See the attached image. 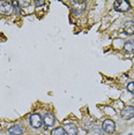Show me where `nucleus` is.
Instances as JSON below:
<instances>
[{
    "mask_svg": "<svg viewBox=\"0 0 134 135\" xmlns=\"http://www.w3.org/2000/svg\"><path fill=\"white\" fill-rule=\"evenodd\" d=\"M43 124L46 126V127H52V126L56 124V117H54L53 113L51 112H46L43 117Z\"/></svg>",
    "mask_w": 134,
    "mask_h": 135,
    "instance_id": "7",
    "label": "nucleus"
},
{
    "mask_svg": "<svg viewBox=\"0 0 134 135\" xmlns=\"http://www.w3.org/2000/svg\"><path fill=\"white\" fill-rule=\"evenodd\" d=\"M8 133L11 135H23L24 128L21 125H13L8 128Z\"/></svg>",
    "mask_w": 134,
    "mask_h": 135,
    "instance_id": "9",
    "label": "nucleus"
},
{
    "mask_svg": "<svg viewBox=\"0 0 134 135\" xmlns=\"http://www.w3.org/2000/svg\"><path fill=\"white\" fill-rule=\"evenodd\" d=\"M124 32L128 36L134 35V22L133 21H127L124 23Z\"/></svg>",
    "mask_w": 134,
    "mask_h": 135,
    "instance_id": "10",
    "label": "nucleus"
},
{
    "mask_svg": "<svg viewBox=\"0 0 134 135\" xmlns=\"http://www.w3.org/2000/svg\"><path fill=\"white\" fill-rule=\"evenodd\" d=\"M29 124L32 128H36V129H39L43 125V118L39 113H34L29 117Z\"/></svg>",
    "mask_w": 134,
    "mask_h": 135,
    "instance_id": "3",
    "label": "nucleus"
},
{
    "mask_svg": "<svg viewBox=\"0 0 134 135\" xmlns=\"http://www.w3.org/2000/svg\"><path fill=\"white\" fill-rule=\"evenodd\" d=\"M51 135H65L64 127H56L51 131Z\"/></svg>",
    "mask_w": 134,
    "mask_h": 135,
    "instance_id": "12",
    "label": "nucleus"
},
{
    "mask_svg": "<svg viewBox=\"0 0 134 135\" xmlns=\"http://www.w3.org/2000/svg\"><path fill=\"white\" fill-rule=\"evenodd\" d=\"M127 90H128L132 95H134V81L130 82V83L127 84Z\"/></svg>",
    "mask_w": 134,
    "mask_h": 135,
    "instance_id": "13",
    "label": "nucleus"
},
{
    "mask_svg": "<svg viewBox=\"0 0 134 135\" xmlns=\"http://www.w3.org/2000/svg\"><path fill=\"white\" fill-rule=\"evenodd\" d=\"M69 4H71L72 12L75 15L82 14L87 8V2L82 1V0H72V1H69Z\"/></svg>",
    "mask_w": 134,
    "mask_h": 135,
    "instance_id": "1",
    "label": "nucleus"
},
{
    "mask_svg": "<svg viewBox=\"0 0 134 135\" xmlns=\"http://www.w3.org/2000/svg\"><path fill=\"white\" fill-rule=\"evenodd\" d=\"M124 51L127 54H131L134 52V39H130V41L125 42L124 44Z\"/></svg>",
    "mask_w": 134,
    "mask_h": 135,
    "instance_id": "11",
    "label": "nucleus"
},
{
    "mask_svg": "<svg viewBox=\"0 0 134 135\" xmlns=\"http://www.w3.org/2000/svg\"><path fill=\"white\" fill-rule=\"evenodd\" d=\"M120 114L125 120H130V119L134 118V106H132V105L125 106L124 109H121Z\"/></svg>",
    "mask_w": 134,
    "mask_h": 135,
    "instance_id": "6",
    "label": "nucleus"
},
{
    "mask_svg": "<svg viewBox=\"0 0 134 135\" xmlns=\"http://www.w3.org/2000/svg\"><path fill=\"white\" fill-rule=\"evenodd\" d=\"M113 7L114 11L120 12V13H125L131 9V5L127 0H116L113 2Z\"/></svg>",
    "mask_w": 134,
    "mask_h": 135,
    "instance_id": "2",
    "label": "nucleus"
},
{
    "mask_svg": "<svg viewBox=\"0 0 134 135\" xmlns=\"http://www.w3.org/2000/svg\"><path fill=\"white\" fill-rule=\"evenodd\" d=\"M64 131H65V133L67 135H78V126L75 124H72V122H68V124H65L64 126Z\"/></svg>",
    "mask_w": 134,
    "mask_h": 135,
    "instance_id": "8",
    "label": "nucleus"
},
{
    "mask_svg": "<svg viewBox=\"0 0 134 135\" xmlns=\"http://www.w3.org/2000/svg\"><path fill=\"white\" fill-rule=\"evenodd\" d=\"M128 135H132V134H128Z\"/></svg>",
    "mask_w": 134,
    "mask_h": 135,
    "instance_id": "15",
    "label": "nucleus"
},
{
    "mask_svg": "<svg viewBox=\"0 0 134 135\" xmlns=\"http://www.w3.org/2000/svg\"><path fill=\"white\" fill-rule=\"evenodd\" d=\"M35 4H37V5H44L45 1H35Z\"/></svg>",
    "mask_w": 134,
    "mask_h": 135,
    "instance_id": "14",
    "label": "nucleus"
},
{
    "mask_svg": "<svg viewBox=\"0 0 134 135\" xmlns=\"http://www.w3.org/2000/svg\"><path fill=\"white\" fill-rule=\"evenodd\" d=\"M102 131L108 134H112L116 132V122L112 119H105L102 124Z\"/></svg>",
    "mask_w": 134,
    "mask_h": 135,
    "instance_id": "5",
    "label": "nucleus"
},
{
    "mask_svg": "<svg viewBox=\"0 0 134 135\" xmlns=\"http://www.w3.org/2000/svg\"><path fill=\"white\" fill-rule=\"evenodd\" d=\"M14 12V7L9 1H0V14L1 15H11Z\"/></svg>",
    "mask_w": 134,
    "mask_h": 135,
    "instance_id": "4",
    "label": "nucleus"
}]
</instances>
